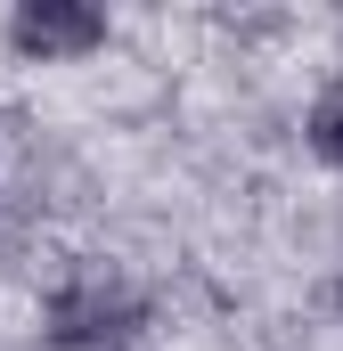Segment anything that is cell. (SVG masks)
Instances as JSON below:
<instances>
[{
    "label": "cell",
    "instance_id": "1",
    "mask_svg": "<svg viewBox=\"0 0 343 351\" xmlns=\"http://www.w3.org/2000/svg\"><path fill=\"white\" fill-rule=\"evenodd\" d=\"M139 327H147L139 278H123V269H106V262H82L41 302V343L49 351H131Z\"/></svg>",
    "mask_w": 343,
    "mask_h": 351
},
{
    "label": "cell",
    "instance_id": "2",
    "mask_svg": "<svg viewBox=\"0 0 343 351\" xmlns=\"http://www.w3.org/2000/svg\"><path fill=\"white\" fill-rule=\"evenodd\" d=\"M8 49L25 58V66H82L106 49V8H90V0H16L8 8Z\"/></svg>",
    "mask_w": 343,
    "mask_h": 351
},
{
    "label": "cell",
    "instance_id": "3",
    "mask_svg": "<svg viewBox=\"0 0 343 351\" xmlns=\"http://www.w3.org/2000/svg\"><path fill=\"white\" fill-rule=\"evenodd\" d=\"M303 147H311L327 172H343V74L311 98V114H303Z\"/></svg>",
    "mask_w": 343,
    "mask_h": 351
},
{
    "label": "cell",
    "instance_id": "4",
    "mask_svg": "<svg viewBox=\"0 0 343 351\" xmlns=\"http://www.w3.org/2000/svg\"><path fill=\"white\" fill-rule=\"evenodd\" d=\"M335 302H343V278H335Z\"/></svg>",
    "mask_w": 343,
    "mask_h": 351
}]
</instances>
